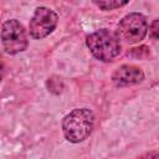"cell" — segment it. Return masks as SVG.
<instances>
[{"label": "cell", "mask_w": 159, "mask_h": 159, "mask_svg": "<svg viewBox=\"0 0 159 159\" xmlns=\"http://www.w3.org/2000/svg\"><path fill=\"white\" fill-rule=\"evenodd\" d=\"M89 52L99 61L109 62L120 53V40L117 32L108 29H99L86 37Z\"/></svg>", "instance_id": "cell-2"}, {"label": "cell", "mask_w": 159, "mask_h": 159, "mask_svg": "<svg viewBox=\"0 0 159 159\" xmlns=\"http://www.w3.org/2000/svg\"><path fill=\"white\" fill-rule=\"evenodd\" d=\"M149 25L147 17L140 12L127 14L117 26V35L119 40L133 45L140 42L148 34Z\"/></svg>", "instance_id": "cell-3"}, {"label": "cell", "mask_w": 159, "mask_h": 159, "mask_svg": "<svg viewBox=\"0 0 159 159\" xmlns=\"http://www.w3.org/2000/svg\"><path fill=\"white\" fill-rule=\"evenodd\" d=\"M94 127V114L87 108H76L62 119V132L71 143L86 140Z\"/></svg>", "instance_id": "cell-1"}, {"label": "cell", "mask_w": 159, "mask_h": 159, "mask_svg": "<svg viewBox=\"0 0 159 159\" xmlns=\"http://www.w3.org/2000/svg\"><path fill=\"white\" fill-rule=\"evenodd\" d=\"M144 72L134 65H122L112 75V81L117 87H128L143 82Z\"/></svg>", "instance_id": "cell-6"}, {"label": "cell", "mask_w": 159, "mask_h": 159, "mask_svg": "<svg viewBox=\"0 0 159 159\" xmlns=\"http://www.w3.org/2000/svg\"><path fill=\"white\" fill-rule=\"evenodd\" d=\"M149 36L154 40H159V19H155L149 25Z\"/></svg>", "instance_id": "cell-8"}, {"label": "cell", "mask_w": 159, "mask_h": 159, "mask_svg": "<svg viewBox=\"0 0 159 159\" xmlns=\"http://www.w3.org/2000/svg\"><path fill=\"white\" fill-rule=\"evenodd\" d=\"M57 22L58 16L53 10L46 6H39L36 7L29 24L30 36L36 40H41L48 36L56 29Z\"/></svg>", "instance_id": "cell-5"}, {"label": "cell", "mask_w": 159, "mask_h": 159, "mask_svg": "<svg viewBox=\"0 0 159 159\" xmlns=\"http://www.w3.org/2000/svg\"><path fill=\"white\" fill-rule=\"evenodd\" d=\"M94 5H97L101 10L103 11H111V10H116L118 7H122L124 5L128 4V1H116V0H106V1H93Z\"/></svg>", "instance_id": "cell-7"}, {"label": "cell", "mask_w": 159, "mask_h": 159, "mask_svg": "<svg viewBox=\"0 0 159 159\" xmlns=\"http://www.w3.org/2000/svg\"><path fill=\"white\" fill-rule=\"evenodd\" d=\"M1 45L6 53L16 55L27 48V34L16 19L6 20L1 25Z\"/></svg>", "instance_id": "cell-4"}, {"label": "cell", "mask_w": 159, "mask_h": 159, "mask_svg": "<svg viewBox=\"0 0 159 159\" xmlns=\"http://www.w3.org/2000/svg\"><path fill=\"white\" fill-rule=\"evenodd\" d=\"M137 159H159V153H157V152H149V153H145V154L138 157Z\"/></svg>", "instance_id": "cell-9"}]
</instances>
